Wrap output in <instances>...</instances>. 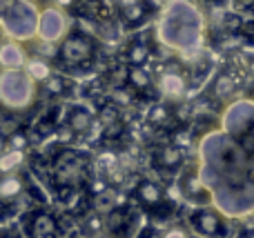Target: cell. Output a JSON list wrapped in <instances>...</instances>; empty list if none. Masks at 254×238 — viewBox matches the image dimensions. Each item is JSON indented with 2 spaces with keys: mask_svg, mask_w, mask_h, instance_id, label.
<instances>
[{
  "mask_svg": "<svg viewBox=\"0 0 254 238\" xmlns=\"http://www.w3.org/2000/svg\"><path fill=\"white\" fill-rule=\"evenodd\" d=\"M25 65H27V53L20 43L9 40V43L0 45V67L4 71H22Z\"/></svg>",
  "mask_w": 254,
  "mask_h": 238,
  "instance_id": "30bf717a",
  "label": "cell"
},
{
  "mask_svg": "<svg viewBox=\"0 0 254 238\" xmlns=\"http://www.w3.org/2000/svg\"><path fill=\"white\" fill-rule=\"evenodd\" d=\"M94 47L87 38L83 36H71L63 43V49H61V56L67 65H78V62H85L89 56H92Z\"/></svg>",
  "mask_w": 254,
  "mask_h": 238,
  "instance_id": "9c48e42d",
  "label": "cell"
},
{
  "mask_svg": "<svg viewBox=\"0 0 254 238\" xmlns=\"http://www.w3.org/2000/svg\"><path fill=\"white\" fill-rule=\"evenodd\" d=\"M158 36L167 47L183 53H194L201 49L205 38V20L203 13L190 2H174L165 11Z\"/></svg>",
  "mask_w": 254,
  "mask_h": 238,
  "instance_id": "6da1fadb",
  "label": "cell"
},
{
  "mask_svg": "<svg viewBox=\"0 0 254 238\" xmlns=\"http://www.w3.org/2000/svg\"><path fill=\"white\" fill-rule=\"evenodd\" d=\"M158 165L163 169H179L183 165V151L176 145H167L158 151Z\"/></svg>",
  "mask_w": 254,
  "mask_h": 238,
  "instance_id": "5bb4252c",
  "label": "cell"
},
{
  "mask_svg": "<svg viewBox=\"0 0 254 238\" xmlns=\"http://www.w3.org/2000/svg\"><path fill=\"white\" fill-rule=\"evenodd\" d=\"M4 151V143H2V138H0V154Z\"/></svg>",
  "mask_w": 254,
  "mask_h": 238,
  "instance_id": "f1b7e54d",
  "label": "cell"
},
{
  "mask_svg": "<svg viewBox=\"0 0 254 238\" xmlns=\"http://www.w3.org/2000/svg\"><path fill=\"white\" fill-rule=\"evenodd\" d=\"M25 74L29 76L34 83H43V80L52 78V67H49L43 58H34V60H27Z\"/></svg>",
  "mask_w": 254,
  "mask_h": 238,
  "instance_id": "9a60e30c",
  "label": "cell"
},
{
  "mask_svg": "<svg viewBox=\"0 0 254 238\" xmlns=\"http://www.w3.org/2000/svg\"><path fill=\"white\" fill-rule=\"evenodd\" d=\"M167 118H170V109H167L165 105H154L147 114V120L154 125H163Z\"/></svg>",
  "mask_w": 254,
  "mask_h": 238,
  "instance_id": "7402d4cb",
  "label": "cell"
},
{
  "mask_svg": "<svg viewBox=\"0 0 254 238\" xmlns=\"http://www.w3.org/2000/svg\"><path fill=\"white\" fill-rule=\"evenodd\" d=\"M179 190H181V194H183L185 198L194 200V203H212V194H210V190L205 187V183H203L198 167H190V169H185V172L181 174Z\"/></svg>",
  "mask_w": 254,
  "mask_h": 238,
  "instance_id": "ba28073f",
  "label": "cell"
},
{
  "mask_svg": "<svg viewBox=\"0 0 254 238\" xmlns=\"http://www.w3.org/2000/svg\"><path fill=\"white\" fill-rule=\"evenodd\" d=\"M143 238H161V234H156V232H145Z\"/></svg>",
  "mask_w": 254,
  "mask_h": 238,
  "instance_id": "83f0119b",
  "label": "cell"
},
{
  "mask_svg": "<svg viewBox=\"0 0 254 238\" xmlns=\"http://www.w3.org/2000/svg\"><path fill=\"white\" fill-rule=\"evenodd\" d=\"M114 100L116 102H123V105H129L131 102V96L127 92H123V89H116L114 92Z\"/></svg>",
  "mask_w": 254,
  "mask_h": 238,
  "instance_id": "4316f807",
  "label": "cell"
},
{
  "mask_svg": "<svg viewBox=\"0 0 254 238\" xmlns=\"http://www.w3.org/2000/svg\"><path fill=\"white\" fill-rule=\"evenodd\" d=\"M156 85H158L161 96L170 102H181L185 98V92H188V78H185V74L181 69H176V67L163 69Z\"/></svg>",
  "mask_w": 254,
  "mask_h": 238,
  "instance_id": "52a82bcc",
  "label": "cell"
},
{
  "mask_svg": "<svg viewBox=\"0 0 254 238\" xmlns=\"http://www.w3.org/2000/svg\"><path fill=\"white\" fill-rule=\"evenodd\" d=\"M129 83H131V87H136V89H147L149 85H152V78H149V74L143 69V67H131L129 69Z\"/></svg>",
  "mask_w": 254,
  "mask_h": 238,
  "instance_id": "ffe728a7",
  "label": "cell"
},
{
  "mask_svg": "<svg viewBox=\"0 0 254 238\" xmlns=\"http://www.w3.org/2000/svg\"><path fill=\"white\" fill-rule=\"evenodd\" d=\"M89 123H92V116H89V111L83 109V107H76V109L69 114V129L71 132H76V134L87 132Z\"/></svg>",
  "mask_w": 254,
  "mask_h": 238,
  "instance_id": "ac0fdd59",
  "label": "cell"
},
{
  "mask_svg": "<svg viewBox=\"0 0 254 238\" xmlns=\"http://www.w3.org/2000/svg\"><path fill=\"white\" fill-rule=\"evenodd\" d=\"M190 225L201 238H223L228 234V216L216 207H201L190 216Z\"/></svg>",
  "mask_w": 254,
  "mask_h": 238,
  "instance_id": "5b68a950",
  "label": "cell"
},
{
  "mask_svg": "<svg viewBox=\"0 0 254 238\" xmlns=\"http://www.w3.org/2000/svg\"><path fill=\"white\" fill-rule=\"evenodd\" d=\"M101 120L105 123V127L119 123V111H116V107H105V109H103V114H101Z\"/></svg>",
  "mask_w": 254,
  "mask_h": 238,
  "instance_id": "cb8c5ba5",
  "label": "cell"
},
{
  "mask_svg": "<svg viewBox=\"0 0 254 238\" xmlns=\"http://www.w3.org/2000/svg\"><path fill=\"white\" fill-rule=\"evenodd\" d=\"M25 147H27V136H25V134H13V136L9 138V147H7V149L25 151Z\"/></svg>",
  "mask_w": 254,
  "mask_h": 238,
  "instance_id": "d4e9b609",
  "label": "cell"
},
{
  "mask_svg": "<svg viewBox=\"0 0 254 238\" xmlns=\"http://www.w3.org/2000/svg\"><path fill=\"white\" fill-rule=\"evenodd\" d=\"M234 92H237V80L232 78L230 74H219L210 85V94L214 100L225 102V100H232Z\"/></svg>",
  "mask_w": 254,
  "mask_h": 238,
  "instance_id": "8fae6325",
  "label": "cell"
},
{
  "mask_svg": "<svg viewBox=\"0 0 254 238\" xmlns=\"http://www.w3.org/2000/svg\"><path fill=\"white\" fill-rule=\"evenodd\" d=\"M31 238H56V225L52 218L45 214L36 216L34 227H31Z\"/></svg>",
  "mask_w": 254,
  "mask_h": 238,
  "instance_id": "e0dca14e",
  "label": "cell"
},
{
  "mask_svg": "<svg viewBox=\"0 0 254 238\" xmlns=\"http://www.w3.org/2000/svg\"><path fill=\"white\" fill-rule=\"evenodd\" d=\"M252 9H254V2H252Z\"/></svg>",
  "mask_w": 254,
  "mask_h": 238,
  "instance_id": "4dcf8cb0",
  "label": "cell"
},
{
  "mask_svg": "<svg viewBox=\"0 0 254 238\" xmlns=\"http://www.w3.org/2000/svg\"><path fill=\"white\" fill-rule=\"evenodd\" d=\"M22 187H25V183H22V178L16 176V174H11V176H2L0 178V200L16 198V196L22 191Z\"/></svg>",
  "mask_w": 254,
  "mask_h": 238,
  "instance_id": "2e32d148",
  "label": "cell"
},
{
  "mask_svg": "<svg viewBox=\"0 0 254 238\" xmlns=\"http://www.w3.org/2000/svg\"><path fill=\"white\" fill-rule=\"evenodd\" d=\"M127 58H129V62L134 67H140L149 58V47L145 43H134L129 47V53H127Z\"/></svg>",
  "mask_w": 254,
  "mask_h": 238,
  "instance_id": "44dd1931",
  "label": "cell"
},
{
  "mask_svg": "<svg viewBox=\"0 0 254 238\" xmlns=\"http://www.w3.org/2000/svg\"><path fill=\"white\" fill-rule=\"evenodd\" d=\"M2 25L4 31L13 40H27L31 36H36V31H38V13L31 4L25 2L9 4L7 13L2 18Z\"/></svg>",
  "mask_w": 254,
  "mask_h": 238,
  "instance_id": "277c9868",
  "label": "cell"
},
{
  "mask_svg": "<svg viewBox=\"0 0 254 238\" xmlns=\"http://www.w3.org/2000/svg\"><path fill=\"white\" fill-rule=\"evenodd\" d=\"M136 196H138V200L143 205H147V207H158V205L163 203V190L156 185V183H140L138 190H136Z\"/></svg>",
  "mask_w": 254,
  "mask_h": 238,
  "instance_id": "7c38bea8",
  "label": "cell"
},
{
  "mask_svg": "<svg viewBox=\"0 0 254 238\" xmlns=\"http://www.w3.org/2000/svg\"><path fill=\"white\" fill-rule=\"evenodd\" d=\"M36 96V85L25 71H0V102L9 109H25Z\"/></svg>",
  "mask_w": 254,
  "mask_h": 238,
  "instance_id": "3957f363",
  "label": "cell"
},
{
  "mask_svg": "<svg viewBox=\"0 0 254 238\" xmlns=\"http://www.w3.org/2000/svg\"><path fill=\"white\" fill-rule=\"evenodd\" d=\"M221 132L234 138L248 154L254 151V100L239 98L230 102L221 116Z\"/></svg>",
  "mask_w": 254,
  "mask_h": 238,
  "instance_id": "7a4b0ae2",
  "label": "cell"
},
{
  "mask_svg": "<svg viewBox=\"0 0 254 238\" xmlns=\"http://www.w3.org/2000/svg\"><path fill=\"white\" fill-rule=\"evenodd\" d=\"M22 160H25V151L4 149L2 154H0V174H2V176H11L22 165Z\"/></svg>",
  "mask_w": 254,
  "mask_h": 238,
  "instance_id": "4fadbf2b",
  "label": "cell"
},
{
  "mask_svg": "<svg viewBox=\"0 0 254 238\" xmlns=\"http://www.w3.org/2000/svg\"><path fill=\"white\" fill-rule=\"evenodd\" d=\"M67 34V16L63 9L58 7H47L43 9V13L38 16V36L45 43H58Z\"/></svg>",
  "mask_w": 254,
  "mask_h": 238,
  "instance_id": "8992f818",
  "label": "cell"
},
{
  "mask_svg": "<svg viewBox=\"0 0 254 238\" xmlns=\"http://www.w3.org/2000/svg\"><path fill=\"white\" fill-rule=\"evenodd\" d=\"M47 87H49V92L61 94L63 92V78H61V76H52V78L47 80Z\"/></svg>",
  "mask_w": 254,
  "mask_h": 238,
  "instance_id": "484cf974",
  "label": "cell"
},
{
  "mask_svg": "<svg viewBox=\"0 0 254 238\" xmlns=\"http://www.w3.org/2000/svg\"><path fill=\"white\" fill-rule=\"evenodd\" d=\"M192 238H201V236H192Z\"/></svg>",
  "mask_w": 254,
  "mask_h": 238,
  "instance_id": "f546056e",
  "label": "cell"
},
{
  "mask_svg": "<svg viewBox=\"0 0 254 238\" xmlns=\"http://www.w3.org/2000/svg\"><path fill=\"white\" fill-rule=\"evenodd\" d=\"M145 11H147V4L143 2H123L121 4V13H123V18L127 22H138L140 18L145 16Z\"/></svg>",
  "mask_w": 254,
  "mask_h": 238,
  "instance_id": "d6986e66",
  "label": "cell"
},
{
  "mask_svg": "<svg viewBox=\"0 0 254 238\" xmlns=\"http://www.w3.org/2000/svg\"><path fill=\"white\" fill-rule=\"evenodd\" d=\"M161 238H192V236H190V232L183 225H172L163 232Z\"/></svg>",
  "mask_w": 254,
  "mask_h": 238,
  "instance_id": "603a6c76",
  "label": "cell"
}]
</instances>
